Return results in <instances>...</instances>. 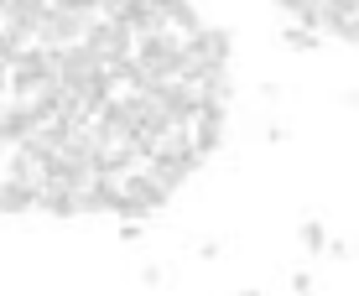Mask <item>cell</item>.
I'll return each instance as SVG.
<instances>
[{
    "instance_id": "obj_4",
    "label": "cell",
    "mask_w": 359,
    "mask_h": 296,
    "mask_svg": "<svg viewBox=\"0 0 359 296\" xmlns=\"http://www.w3.org/2000/svg\"><path fill=\"white\" fill-rule=\"evenodd\" d=\"M146 239V224L141 218H126V224H120V244H141Z\"/></svg>"
},
{
    "instance_id": "obj_5",
    "label": "cell",
    "mask_w": 359,
    "mask_h": 296,
    "mask_svg": "<svg viewBox=\"0 0 359 296\" xmlns=\"http://www.w3.org/2000/svg\"><path fill=\"white\" fill-rule=\"evenodd\" d=\"M135 276H141V286H167V265H141Z\"/></svg>"
},
{
    "instance_id": "obj_9",
    "label": "cell",
    "mask_w": 359,
    "mask_h": 296,
    "mask_svg": "<svg viewBox=\"0 0 359 296\" xmlns=\"http://www.w3.org/2000/svg\"><path fill=\"white\" fill-rule=\"evenodd\" d=\"M328 255H333V260H349L354 244H349V239H333V244H328Z\"/></svg>"
},
{
    "instance_id": "obj_10",
    "label": "cell",
    "mask_w": 359,
    "mask_h": 296,
    "mask_svg": "<svg viewBox=\"0 0 359 296\" xmlns=\"http://www.w3.org/2000/svg\"><path fill=\"white\" fill-rule=\"evenodd\" d=\"M261 99H266V104H276V99H281V83L266 78V83H261Z\"/></svg>"
},
{
    "instance_id": "obj_11",
    "label": "cell",
    "mask_w": 359,
    "mask_h": 296,
    "mask_svg": "<svg viewBox=\"0 0 359 296\" xmlns=\"http://www.w3.org/2000/svg\"><path fill=\"white\" fill-rule=\"evenodd\" d=\"M240 296H261V291H255V286H250V291H240Z\"/></svg>"
},
{
    "instance_id": "obj_2",
    "label": "cell",
    "mask_w": 359,
    "mask_h": 296,
    "mask_svg": "<svg viewBox=\"0 0 359 296\" xmlns=\"http://www.w3.org/2000/svg\"><path fill=\"white\" fill-rule=\"evenodd\" d=\"M297 244H302V250L307 255H323L328 250V224H323V218H302V224H297Z\"/></svg>"
},
{
    "instance_id": "obj_6",
    "label": "cell",
    "mask_w": 359,
    "mask_h": 296,
    "mask_svg": "<svg viewBox=\"0 0 359 296\" xmlns=\"http://www.w3.org/2000/svg\"><path fill=\"white\" fill-rule=\"evenodd\" d=\"M292 291H297V296H313V291H318L313 270H292Z\"/></svg>"
},
{
    "instance_id": "obj_3",
    "label": "cell",
    "mask_w": 359,
    "mask_h": 296,
    "mask_svg": "<svg viewBox=\"0 0 359 296\" xmlns=\"http://www.w3.org/2000/svg\"><path fill=\"white\" fill-rule=\"evenodd\" d=\"M281 47H287V52H318V47H323V31H313V27H287V31H281Z\"/></svg>"
},
{
    "instance_id": "obj_7",
    "label": "cell",
    "mask_w": 359,
    "mask_h": 296,
    "mask_svg": "<svg viewBox=\"0 0 359 296\" xmlns=\"http://www.w3.org/2000/svg\"><path fill=\"white\" fill-rule=\"evenodd\" d=\"M261 135H266V146H281V141H287V135H292V130H287V125H266Z\"/></svg>"
},
{
    "instance_id": "obj_1",
    "label": "cell",
    "mask_w": 359,
    "mask_h": 296,
    "mask_svg": "<svg viewBox=\"0 0 359 296\" xmlns=\"http://www.w3.org/2000/svg\"><path fill=\"white\" fill-rule=\"evenodd\" d=\"M229 52H234V31L229 27H203V31H198V42L182 52V73L229 68Z\"/></svg>"
},
{
    "instance_id": "obj_8",
    "label": "cell",
    "mask_w": 359,
    "mask_h": 296,
    "mask_svg": "<svg viewBox=\"0 0 359 296\" xmlns=\"http://www.w3.org/2000/svg\"><path fill=\"white\" fill-rule=\"evenodd\" d=\"M198 255H203V260H219V255H224V244H219V239H203V244H198Z\"/></svg>"
}]
</instances>
